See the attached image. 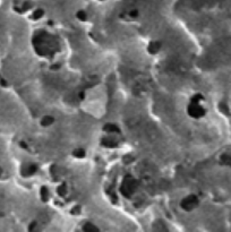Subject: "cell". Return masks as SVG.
<instances>
[{"label":"cell","mask_w":231,"mask_h":232,"mask_svg":"<svg viewBox=\"0 0 231 232\" xmlns=\"http://www.w3.org/2000/svg\"><path fill=\"white\" fill-rule=\"evenodd\" d=\"M84 231L85 232H97V229H96L94 225H92V224H86L85 228H84Z\"/></svg>","instance_id":"6da1fadb"},{"label":"cell","mask_w":231,"mask_h":232,"mask_svg":"<svg viewBox=\"0 0 231 232\" xmlns=\"http://www.w3.org/2000/svg\"><path fill=\"white\" fill-rule=\"evenodd\" d=\"M0 176H1V169H0Z\"/></svg>","instance_id":"7a4b0ae2"}]
</instances>
